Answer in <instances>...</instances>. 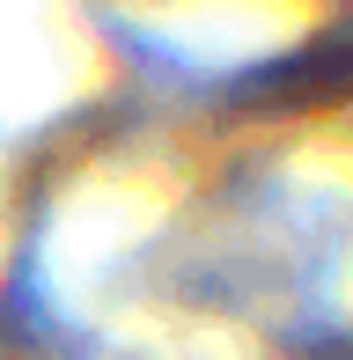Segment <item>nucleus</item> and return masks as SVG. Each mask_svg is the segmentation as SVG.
<instances>
[]
</instances>
